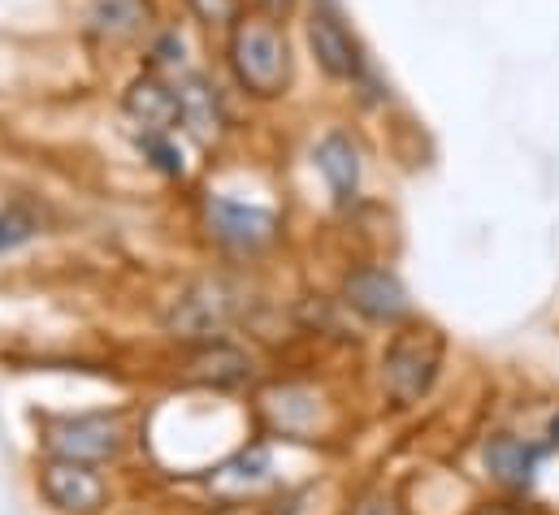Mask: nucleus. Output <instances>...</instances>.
I'll return each instance as SVG.
<instances>
[{
	"label": "nucleus",
	"instance_id": "nucleus-1",
	"mask_svg": "<svg viewBox=\"0 0 559 515\" xmlns=\"http://www.w3.org/2000/svg\"><path fill=\"white\" fill-rule=\"evenodd\" d=\"M226 70L234 87L252 100H282L295 78V57L286 26L260 13H239L226 31Z\"/></svg>",
	"mask_w": 559,
	"mask_h": 515
},
{
	"label": "nucleus",
	"instance_id": "nucleus-2",
	"mask_svg": "<svg viewBox=\"0 0 559 515\" xmlns=\"http://www.w3.org/2000/svg\"><path fill=\"white\" fill-rule=\"evenodd\" d=\"M442 351H447V342L434 325H403L382 355V381L390 399L403 407L421 403L442 368Z\"/></svg>",
	"mask_w": 559,
	"mask_h": 515
},
{
	"label": "nucleus",
	"instance_id": "nucleus-3",
	"mask_svg": "<svg viewBox=\"0 0 559 515\" xmlns=\"http://www.w3.org/2000/svg\"><path fill=\"white\" fill-rule=\"evenodd\" d=\"M304 39H308V52H312V61L321 65L325 78L360 87L364 78L373 74V65H369V57H364L356 31L347 26L343 0H308Z\"/></svg>",
	"mask_w": 559,
	"mask_h": 515
},
{
	"label": "nucleus",
	"instance_id": "nucleus-4",
	"mask_svg": "<svg viewBox=\"0 0 559 515\" xmlns=\"http://www.w3.org/2000/svg\"><path fill=\"white\" fill-rule=\"evenodd\" d=\"M239 308H243V299H239V290L234 286H226V282H195L174 299L165 325H169V334L174 338L208 342V338H217L234 316H239Z\"/></svg>",
	"mask_w": 559,
	"mask_h": 515
},
{
	"label": "nucleus",
	"instance_id": "nucleus-5",
	"mask_svg": "<svg viewBox=\"0 0 559 515\" xmlns=\"http://www.w3.org/2000/svg\"><path fill=\"white\" fill-rule=\"evenodd\" d=\"M204 226L230 252H260V247H269L278 239L282 221L273 208L239 204L230 195H204Z\"/></svg>",
	"mask_w": 559,
	"mask_h": 515
},
{
	"label": "nucleus",
	"instance_id": "nucleus-6",
	"mask_svg": "<svg viewBox=\"0 0 559 515\" xmlns=\"http://www.w3.org/2000/svg\"><path fill=\"white\" fill-rule=\"evenodd\" d=\"M44 451L52 459H74V464H104L122 451V429L109 416H74L57 420L44 433Z\"/></svg>",
	"mask_w": 559,
	"mask_h": 515
},
{
	"label": "nucleus",
	"instance_id": "nucleus-7",
	"mask_svg": "<svg viewBox=\"0 0 559 515\" xmlns=\"http://www.w3.org/2000/svg\"><path fill=\"white\" fill-rule=\"evenodd\" d=\"M343 303L356 308L364 321L377 325H395L412 312V299L403 282L390 269H377V264H364V269H351L343 277Z\"/></svg>",
	"mask_w": 559,
	"mask_h": 515
},
{
	"label": "nucleus",
	"instance_id": "nucleus-8",
	"mask_svg": "<svg viewBox=\"0 0 559 515\" xmlns=\"http://www.w3.org/2000/svg\"><path fill=\"white\" fill-rule=\"evenodd\" d=\"M39 490L57 511L65 515H91L104 507V490L100 472L91 464H74V459H48L44 468H39Z\"/></svg>",
	"mask_w": 559,
	"mask_h": 515
},
{
	"label": "nucleus",
	"instance_id": "nucleus-9",
	"mask_svg": "<svg viewBox=\"0 0 559 515\" xmlns=\"http://www.w3.org/2000/svg\"><path fill=\"white\" fill-rule=\"evenodd\" d=\"M178 87V109H182V130L195 139V143H213L226 126V100H221V87L213 83L208 74H195V70H182L174 78Z\"/></svg>",
	"mask_w": 559,
	"mask_h": 515
},
{
	"label": "nucleus",
	"instance_id": "nucleus-10",
	"mask_svg": "<svg viewBox=\"0 0 559 515\" xmlns=\"http://www.w3.org/2000/svg\"><path fill=\"white\" fill-rule=\"evenodd\" d=\"M122 113L143 130H174L182 122L178 109V87L165 74L143 70L135 83L122 91Z\"/></svg>",
	"mask_w": 559,
	"mask_h": 515
},
{
	"label": "nucleus",
	"instance_id": "nucleus-11",
	"mask_svg": "<svg viewBox=\"0 0 559 515\" xmlns=\"http://www.w3.org/2000/svg\"><path fill=\"white\" fill-rule=\"evenodd\" d=\"M156 22V5L152 0H87L83 9V26L87 35L104 39V44H130L143 39Z\"/></svg>",
	"mask_w": 559,
	"mask_h": 515
},
{
	"label": "nucleus",
	"instance_id": "nucleus-12",
	"mask_svg": "<svg viewBox=\"0 0 559 515\" xmlns=\"http://www.w3.org/2000/svg\"><path fill=\"white\" fill-rule=\"evenodd\" d=\"M312 161H317V174L325 178V187H330V195L338 204H351L360 195V148L351 143L347 130L321 135Z\"/></svg>",
	"mask_w": 559,
	"mask_h": 515
},
{
	"label": "nucleus",
	"instance_id": "nucleus-13",
	"mask_svg": "<svg viewBox=\"0 0 559 515\" xmlns=\"http://www.w3.org/2000/svg\"><path fill=\"white\" fill-rule=\"evenodd\" d=\"M538 459H542L538 446L520 442V438H512V433H499V438L486 442V468L503 485H512V490H525V485L533 481V472H538Z\"/></svg>",
	"mask_w": 559,
	"mask_h": 515
},
{
	"label": "nucleus",
	"instance_id": "nucleus-14",
	"mask_svg": "<svg viewBox=\"0 0 559 515\" xmlns=\"http://www.w3.org/2000/svg\"><path fill=\"white\" fill-rule=\"evenodd\" d=\"M191 377L204 381V386H243V381H252V360L239 351V347H226V342H213V347H204L200 355L191 360Z\"/></svg>",
	"mask_w": 559,
	"mask_h": 515
},
{
	"label": "nucleus",
	"instance_id": "nucleus-15",
	"mask_svg": "<svg viewBox=\"0 0 559 515\" xmlns=\"http://www.w3.org/2000/svg\"><path fill=\"white\" fill-rule=\"evenodd\" d=\"M269 416H273V425H278L282 433H308L312 425H317V399H312L308 390H299V386H286V390H273L269 394Z\"/></svg>",
	"mask_w": 559,
	"mask_h": 515
},
{
	"label": "nucleus",
	"instance_id": "nucleus-16",
	"mask_svg": "<svg viewBox=\"0 0 559 515\" xmlns=\"http://www.w3.org/2000/svg\"><path fill=\"white\" fill-rule=\"evenodd\" d=\"M182 65H187V39L178 35V26H161V31L148 39V52H143V70H152V74L178 70L182 74Z\"/></svg>",
	"mask_w": 559,
	"mask_h": 515
},
{
	"label": "nucleus",
	"instance_id": "nucleus-17",
	"mask_svg": "<svg viewBox=\"0 0 559 515\" xmlns=\"http://www.w3.org/2000/svg\"><path fill=\"white\" fill-rule=\"evenodd\" d=\"M39 234V213L35 208H26L22 200H13L0 208V256L18 252L22 243H31Z\"/></svg>",
	"mask_w": 559,
	"mask_h": 515
},
{
	"label": "nucleus",
	"instance_id": "nucleus-18",
	"mask_svg": "<svg viewBox=\"0 0 559 515\" xmlns=\"http://www.w3.org/2000/svg\"><path fill=\"white\" fill-rule=\"evenodd\" d=\"M135 148L148 156V165L161 169L165 178H182V152H178V143L169 139V130H143V135H135Z\"/></svg>",
	"mask_w": 559,
	"mask_h": 515
},
{
	"label": "nucleus",
	"instance_id": "nucleus-19",
	"mask_svg": "<svg viewBox=\"0 0 559 515\" xmlns=\"http://www.w3.org/2000/svg\"><path fill=\"white\" fill-rule=\"evenodd\" d=\"M265 477H269V451H265V446H256V451H243L239 459H230V464L217 472V485L247 481V490H252V485H260Z\"/></svg>",
	"mask_w": 559,
	"mask_h": 515
},
{
	"label": "nucleus",
	"instance_id": "nucleus-20",
	"mask_svg": "<svg viewBox=\"0 0 559 515\" xmlns=\"http://www.w3.org/2000/svg\"><path fill=\"white\" fill-rule=\"evenodd\" d=\"M187 9L200 18L204 26H217V31H230V22L243 13V0H187Z\"/></svg>",
	"mask_w": 559,
	"mask_h": 515
},
{
	"label": "nucleus",
	"instance_id": "nucleus-21",
	"mask_svg": "<svg viewBox=\"0 0 559 515\" xmlns=\"http://www.w3.org/2000/svg\"><path fill=\"white\" fill-rule=\"evenodd\" d=\"M243 9L260 13V18H273V22H286L299 9V0H243Z\"/></svg>",
	"mask_w": 559,
	"mask_h": 515
},
{
	"label": "nucleus",
	"instance_id": "nucleus-22",
	"mask_svg": "<svg viewBox=\"0 0 559 515\" xmlns=\"http://www.w3.org/2000/svg\"><path fill=\"white\" fill-rule=\"evenodd\" d=\"M468 515H546L538 503H481Z\"/></svg>",
	"mask_w": 559,
	"mask_h": 515
},
{
	"label": "nucleus",
	"instance_id": "nucleus-23",
	"mask_svg": "<svg viewBox=\"0 0 559 515\" xmlns=\"http://www.w3.org/2000/svg\"><path fill=\"white\" fill-rule=\"evenodd\" d=\"M351 515H403V511L390 503V498H369V503H360Z\"/></svg>",
	"mask_w": 559,
	"mask_h": 515
},
{
	"label": "nucleus",
	"instance_id": "nucleus-24",
	"mask_svg": "<svg viewBox=\"0 0 559 515\" xmlns=\"http://www.w3.org/2000/svg\"><path fill=\"white\" fill-rule=\"evenodd\" d=\"M551 446H559V416L551 420Z\"/></svg>",
	"mask_w": 559,
	"mask_h": 515
}]
</instances>
